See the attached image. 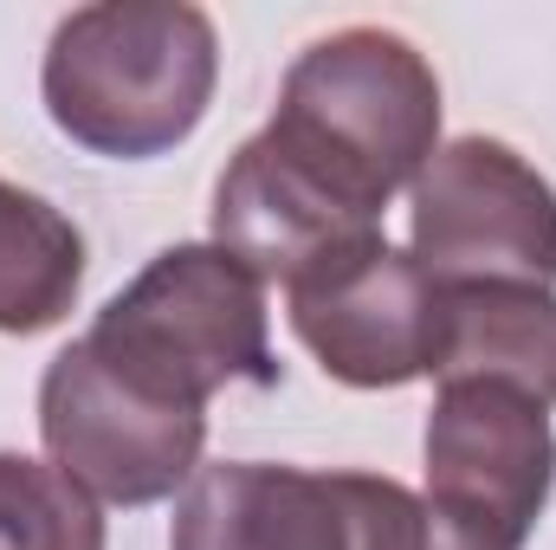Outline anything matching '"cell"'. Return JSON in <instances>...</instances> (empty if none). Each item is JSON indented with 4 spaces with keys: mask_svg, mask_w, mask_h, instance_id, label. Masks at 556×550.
I'll list each match as a JSON object with an SVG mask.
<instances>
[{
    "mask_svg": "<svg viewBox=\"0 0 556 550\" xmlns=\"http://www.w3.org/2000/svg\"><path fill=\"white\" fill-rule=\"evenodd\" d=\"M220 78L214 20L188 0H111L59 20L46 46V111L91 155L142 162L207 117Z\"/></svg>",
    "mask_w": 556,
    "mask_h": 550,
    "instance_id": "cell-1",
    "label": "cell"
},
{
    "mask_svg": "<svg viewBox=\"0 0 556 550\" xmlns=\"http://www.w3.org/2000/svg\"><path fill=\"white\" fill-rule=\"evenodd\" d=\"M273 130L369 208H389L440 149V78L402 33L343 26L298 52Z\"/></svg>",
    "mask_w": 556,
    "mask_h": 550,
    "instance_id": "cell-2",
    "label": "cell"
},
{
    "mask_svg": "<svg viewBox=\"0 0 556 550\" xmlns=\"http://www.w3.org/2000/svg\"><path fill=\"white\" fill-rule=\"evenodd\" d=\"M85 343L117 376L181 409H207V396L227 383H260V389L278 383L266 285L240 260H227L214 240L155 253L98 311Z\"/></svg>",
    "mask_w": 556,
    "mask_h": 550,
    "instance_id": "cell-3",
    "label": "cell"
},
{
    "mask_svg": "<svg viewBox=\"0 0 556 550\" xmlns=\"http://www.w3.org/2000/svg\"><path fill=\"white\" fill-rule=\"evenodd\" d=\"M39 440L85 499L155 505L181 479H194L201 447H207V414L137 389L78 337L72 350L46 363Z\"/></svg>",
    "mask_w": 556,
    "mask_h": 550,
    "instance_id": "cell-4",
    "label": "cell"
},
{
    "mask_svg": "<svg viewBox=\"0 0 556 550\" xmlns=\"http://www.w3.org/2000/svg\"><path fill=\"white\" fill-rule=\"evenodd\" d=\"M415 266L433 285H551L556 188L511 142L433 149L415 175Z\"/></svg>",
    "mask_w": 556,
    "mask_h": 550,
    "instance_id": "cell-5",
    "label": "cell"
},
{
    "mask_svg": "<svg viewBox=\"0 0 556 550\" xmlns=\"http://www.w3.org/2000/svg\"><path fill=\"white\" fill-rule=\"evenodd\" d=\"M291 330L324 363V376L350 389H402L440 370L446 285L420 273L415 253L369 240L291 285Z\"/></svg>",
    "mask_w": 556,
    "mask_h": 550,
    "instance_id": "cell-6",
    "label": "cell"
},
{
    "mask_svg": "<svg viewBox=\"0 0 556 550\" xmlns=\"http://www.w3.org/2000/svg\"><path fill=\"white\" fill-rule=\"evenodd\" d=\"M369 240H382V208H369L356 188H343L304 149H291L273 124L240 142L214 188V247L240 260L260 285L291 291Z\"/></svg>",
    "mask_w": 556,
    "mask_h": 550,
    "instance_id": "cell-7",
    "label": "cell"
},
{
    "mask_svg": "<svg viewBox=\"0 0 556 550\" xmlns=\"http://www.w3.org/2000/svg\"><path fill=\"white\" fill-rule=\"evenodd\" d=\"M556 486L551 414L492 383H446L427 414V505L518 550Z\"/></svg>",
    "mask_w": 556,
    "mask_h": 550,
    "instance_id": "cell-8",
    "label": "cell"
},
{
    "mask_svg": "<svg viewBox=\"0 0 556 550\" xmlns=\"http://www.w3.org/2000/svg\"><path fill=\"white\" fill-rule=\"evenodd\" d=\"M168 550H350L337 473H298L266 460L201 466L175 505Z\"/></svg>",
    "mask_w": 556,
    "mask_h": 550,
    "instance_id": "cell-9",
    "label": "cell"
},
{
    "mask_svg": "<svg viewBox=\"0 0 556 550\" xmlns=\"http://www.w3.org/2000/svg\"><path fill=\"white\" fill-rule=\"evenodd\" d=\"M440 389L492 383L556 409V291L551 285H446Z\"/></svg>",
    "mask_w": 556,
    "mask_h": 550,
    "instance_id": "cell-10",
    "label": "cell"
},
{
    "mask_svg": "<svg viewBox=\"0 0 556 550\" xmlns=\"http://www.w3.org/2000/svg\"><path fill=\"white\" fill-rule=\"evenodd\" d=\"M85 285V234L39 195L0 182V330H52Z\"/></svg>",
    "mask_w": 556,
    "mask_h": 550,
    "instance_id": "cell-11",
    "label": "cell"
},
{
    "mask_svg": "<svg viewBox=\"0 0 556 550\" xmlns=\"http://www.w3.org/2000/svg\"><path fill=\"white\" fill-rule=\"evenodd\" d=\"M0 550H104L98 499H85L52 460L0 453Z\"/></svg>",
    "mask_w": 556,
    "mask_h": 550,
    "instance_id": "cell-12",
    "label": "cell"
},
{
    "mask_svg": "<svg viewBox=\"0 0 556 550\" xmlns=\"http://www.w3.org/2000/svg\"><path fill=\"white\" fill-rule=\"evenodd\" d=\"M337 486H343V512H350V550H505L466 532L459 518H446L440 505L415 499L395 479L337 473Z\"/></svg>",
    "mask_w": 556,
    "mask_h": 550,
    "instance_id": "cell-13",
    "label": "cell"
}]
</instances>
